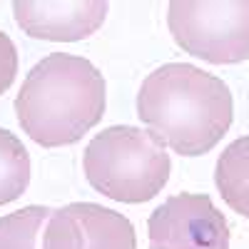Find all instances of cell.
<instances>
[{"label": "cell", "instance_id": "cell-10", "mask_svg": "<svg viewBox=\"0 0 249 249\" xmlns=\"http://www.w3.org/2000/svg\"><path fill=\"white\" fill-rule=\"evenodd\" d=\"M247 182H249V135L227 144L214 167V184H217L222 199L232 210Z\"/></svg>", "mask_w": 249, "mask_h": 249}, {"label": "cell", "instance_id": "cell-9", "mask_svg": "<svg viewBox=\"0 0 249 249\" xmlns=\"http://www.w3.org/2000/svg\"><path fill=\"white\" fill-rule=\"evenodd\" d=\"M30 184V155L10 130L0 127V207L23 197Z\"/></svg>", "mask_w": 249, "mask_h": 249}, {"label": "cell", "instance_id": "cell-8", "mask_svg": "<svg viewBox=\"0 0 249 249\" xmlns=\"http://www.w3.org/2000/svg\"><path fill=\"white\" fill-rule=\"evenodd\" d=\"M50 214V207L30 204L0 217V249H43V234Z\"/></svg>", "mask_w": 249, "mask_h": 249}, {"label": "cell", "instance_id": "cell-4", "mask_svg": "<svg viewBox=\"0 0 249 249\" xmlns=\"http://www.w3.org/2000/svg\"><path fill=\"white\" fill-rule=\"evenodd\" d=\"M175 43L212 65H232L249 57V0H175L167 8Z\"/></svg>", "mask_w": 249, "mask_h": 249}, {"label": "cell", "instance_id": "cell-12", "mask_svg": "<svg viewBox=\"0 0 249 249\" xmlns=\"http://www.w3.org/2000/svg\"><path fill=\"white\" fill-rule=\"evenodd\" d=\"M234 212L249 219V182L244 184V190H242V195H239V199L234 204Z\"/></svg>", "mask_w": 249, "mask_h": 249}, {"label": "cell", "instance_id": "cell-3", "mask_svg": "<svg viewBox=\"0 0 249 249\" xmlns=\"http://www.w3.org/2000/svg\"><path fill=\"white\" fill-rule=\"evenodd\" d=\"M82 170L100 195L140 204L164 190L172 160L152 132L132 124H112L90 140L82 155Z\"/></svg>", "mask_w": 249, "mask_h": 249}, {"label": "cell", "instance_id": "cell-6", "mask_svg": "<svg viewBox=\"0 0 249 249\" xmlns=\"http://www.w3.org/2000/svg\"><path fill=\"white\" fill-rule=\"evenodd\" d=\"M43 249H137L132 222L95 202H72L53 210Z\"/></svg>", "mask_w": 249, "mask_h": 249}, {"label": "cell", "instance_id": "cell-1", "mask_svg": "<svg viewBox=\"0 0 249 249\" xmlns=\"http://www.w3.org/2000/svg\"><path fill=\"white\" fill-rule=\"evenodd\" d=\"M232 115L234 102L224 80L187 62L157 68L137 95V117L147 132L182 157L210 152L230 130Z\"/></svg>", "mask_w": 249, "mask_h": 249}, {"label": "cell", "instance_id": "cell-2", "mask_svg": "<svg viewBox=\"0 0 249 249\" xmlns=\"http://www.w3.org/2000/svg\"><path fill=\"white\" fill-rule=\"evenodd\" d=\"M105 105V77L92 62L80 55L53 53L25 75L15 97V115L33 142L65 147L95 127Z\"/></svg>", "mask_w": 249, "mask_h": 249}, {"label": "cell", "instance_id": "cell-5", "mask_svg": "<svg viewBox=\"0 0 249 249\" xmlns=\"http://www.w3.org/2000/svg\"><path fill=\"white\" fill-rule=\"evenodd\" d=\"M152 249H230V227L210 195H175L147 219Z\"/></svg>", "mask_w": 249, "mask_h": 249}, {"label": "cell", "instance_id": "cell-11", "mask_svg": "<svg viewBox=\"0 0 249 249\" xmlns=\"http://www.w3.org/2000/svg\"><path fill=\"white\" fill-rule=\"evenodd\" d=\"M18 75V50L10 35L0 30V95H5L8 88Z\"/></svg>", "mask_w": 249, "mask_h": 249}, {"label": "cell", "instance_id": "cell-7", "mask_svg": "<svg viewBox=\"0 0 249 249\" xmlns=\"http://www.w3.org/2000/svg\"><path fill=\"white\" fill-rule=\"evenodd\" d=\"M110 5L102 0H18L13 13L20 30L35 40L77 43L100 30Z\"/></svg>", "mask_w": 249, "mask_h": 249}]
</instances>
